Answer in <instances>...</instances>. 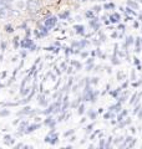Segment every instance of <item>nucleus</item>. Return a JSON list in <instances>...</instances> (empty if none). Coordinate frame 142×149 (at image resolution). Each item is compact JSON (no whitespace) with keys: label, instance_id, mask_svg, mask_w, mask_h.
Segmentation results:
<instances>
[{"label":"nucleus","instance_id":"nucleus-2","mask_svg":"<svg viewBox=\"0 0 142 149\" xmlns=\"http://www.w3.org/2000/svg\"><path fill=\"white\" fill-rule=\"evenodd\" d=\"M55 24H56V19L55 17H50V19H47V20H45V25L49 27V29H51Z\"/></svg>","mask_w":142,"mask_h":149},{"label":"nucleus","instance_id":"nucleus-1","mask_svg":"<svg viewBox=\"0 0 142 149\" xmlns=\"http://www.w3.org/2000/svg\"><path fill=\"white\" fill-rule=\"evenodd\" d=\"M27 9L31 11H36L37 9H39V4H37L35 0H29V3H27Z\"/></svg>","mask_w":142,"mask_h":149},{"label":"nucleus","instance_id":"nucleus-3","mask_svg":"<svg viewBox=\"0 0 142 149\" xmlns=\"http://www.w3.org/2000/svg\"><path fill=\"white\" fill-rule=\"evenodd\" d=\"M9 1H11V0H3V3H9Z\"/></svg>","mask_w":142,"mask_h":149}]
</instances>
